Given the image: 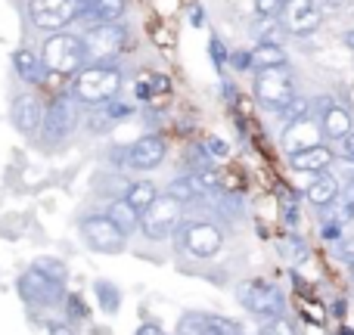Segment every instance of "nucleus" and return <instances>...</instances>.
Listing matches in <instances>:
<instances>
[{"mask_svg": "<svg viewBox=\"0 0 354 335\" xmlns=\"http://www.w3.org/2000/svg\"><path fill=\"white\" fill-rule=\"evenodd\" d=\"M122 87H124V75L115 62L112 66H84L81 72H75L68 78V93L84 109H93V106H103L109 99H115L122 93Z\"/></svg>", "mask_w": 354, "mask_h": 335, "instance_id": "f257e3e1", "label": "nucleus"}, {"mask_svg": "<svg viewBox=\"0 0 354 335\" xmlns=\"http://www.w3.org/2000/svg\"><path fill=\"white\" fill-rule=\"evenodd\" d=\"M41 59H44V68H47V78L53 81L72 78L75 72H81L87 66L81 35H75V31H53V35H47V41L41 47Z\"/></svg>", "mask_w": 354, "mask_h": 335, "instance_id": "f03ea898", "label": "nucleus"}, {"mask_svg": "<svg viewBox=\"0 0 354 335\" xmlns=\"http://www.w3.org/2000/svg\"><path fill=\"white\" fill-rule=\"evenodd\" d=\"M81 44H84L87 66H112L131 47V31L122 22L91 25V28L81 31Z\"/></svg>", "mask_w": 354, "mask_h": 335, "instance_id": "7ed1b4c3", "label": "nucleus"}, {"mask_svg": "<svg viewBox=\"0 0 354 335\" xmlns=\"http://www.w3.org/2000/svg\"><path fill=\"white\" fill-rule=\"evenodd\" d=\"M174 249H183L187 255L208 261V258L221 255L224 249V227L218 220H180L171 236Z\"/></svg>", "mask_w": 354, "mask_h": 335, "instance_id": "20e7f679", "label": "nucleus"}, {"mask_svg": "<svg viewBox=\"0 0 354 335\" xmlns=\"http://www.w3.org/2000/svg\"><path fill=\"white\" fill-rule=\"evenodd\" d=\"M78 99L72 93H62V97H53L47 106H44V122H41V140L47 149H56L62 143L72 140V134L78 131V118H81V109H78Z\"/></svg>", "mask_w": 354, "mask_h": 335, "instance_id": "39448f33", "label": "nucleus"}, {"mask_svg": "<svg viewBox=\"0 0 354 335\" xmlns=\"http://www.w3.org/2000/svg\"><path fill=\"white\" fill-rule=\"evenodd\" d=\"M236 301L243 305V311H249L252 317H258L261 323L286 314V298L283 292L268 280H243L236 286Z\"/></svg>", "mask_w": 354, "mask_h": 335, "instance_id": "423d86ee", "label": "nucleus"}, {"mask_svg": "<svg viewBox=\"0 0 354 335\" xmlns=\"http://www.w3.org/2000/svg\"><path fill=\"white\" fill-rule=\"evenodd\" d=\"M183 202H177L171 193H159L153 199V205L140 214V233L149 242H165L174 236L177 224L183 220Z\"/></svg>", "mask_w": 354, "mask_h": 335, "instance_id": "0eeeda50", "label": "nucleus"}, {"mask_svg": "<svg viewBox=\"0 0 354 335\" xmlns=\"http://www.w3.org/2000/svg\"><path fill=\"white\" fill-rule=\"evenodd\" d=\"M78 233H81V242L91 251H97V255H122L128 249V236L106 218V211L84 214L78 220Z\"/></svg>", "mask_w": 354, "mask_h": 335, "instance_id": "6e6552de", "label": "nucleus"}, {"mask_svg": "<svg viewBox=\"0 0 354 335\" xmlns=\"http://www.w3.org/2000/svg\"><path fill=\"white\" fill-rule=\"evenodd\" d=\"M292 97H295V78L289 72V66L255 72V99L268 112H280Z\"/></svg>", "mask_w": 354, "mask_h": 335, "instance_id": "1a4fd4ad", "label": "nucleus"}, {"mask_svg": "<svg viewBox=\"0 0 354 335\" xmlns=\"http://www.w3.org/2000/svg\"><path fill=\"white\" fill-rule=\"evenodd\" d=\"M16 292L19 298L25 301V305L31 307H53V305H62V298H66V283H56L50 280V276H44L41 270L28 267L22 276L16 280Z\"/></svg>", "mask_w": 354, "mask_h": 335, "instance_id": "9d476101", "label": "nucleus"}, {"mask_svg": "<svg viewBox=\"0 0 354 335\" xmlns=\"http://www.w3.org/2000/svg\"><path fill=\"white\" fill-rule=\"evenodd\" d=\"M280 22L292 37H311L324 25V10L317 6V0H283Z\"/></svg>", "mask_w": 354, "mask_h": 335, "instance_id": "9b49d317", "label": "nucleus"}, {"mask_svg": "<svg viewBox=\"0 0 354 335\" xmlns=\"http://www.w3.org/2000/svg\"><path fill=\"white\" fill-rule=\"evenodd\" d=\"M314 112H317V122H320V131H324V140L330 143H339L342 137H348L354 131V118H351V109L342 103H336L333 97H317L311 99Z\"/></svg>", "mask_w": 354, "mask_h": 335, "instance_id": "f8f14e48", "label": "nucleus"}, {"mask_svg": "<svg viewBox=\"0 0 354 335\" xmlns=\"http://www.w3.org/2000/svg\"><path fill=\"white\" fill-rule=\"evenodd\" d=\"M168 159V143L162 134H143L128 146V168L134 171H156Z\"/></svg>", "mask_w": 354, "mask_h": 335, "instance_id": "ddd939ff", "label": "nucleus"}, {"mask_svg": "<svg viewBox=\"0 0 354 335\" xmlns=\"http://www.w3.org/2000/svg\"><path fill=\"white\" fill-rule=\"evenodd\" d=\"M124 12H128V0H78V16H75V22L84 31V28H91V25L122 22Z\"/></svg>", "mask_w": 354, "mask_h": 335, "instance_id": "4468645a", "label": "nucleus"}, {"mask_svg": "<svg viewBox=\"0 0 354 335\" xmlns=\"http://www.w3.org/2000/svg\"><path fill=\"white\" fill-rule=\"evenodd\" d=\"M10 122L22 137H35L44 122V103L35 93H19L10 106Z\"/></svg>", "mask_w": 354, "mask_h": 335, "instance_id": "2eb2a0df", "label": "nucleus"}, {"mask_svg": "<svg viewBox=\"0 0 354 335\" xmlns=\"http://www.w3.org/2000/svg\"><path fill=\"white\" fill-rule=\"evenodd\" d=\"M336 165V153H333L330 143H314V146H305L299 153H289V168L295 174H320V171H330Z\"/></svg>", "mask_w": 354, "mask_h": 335, "instance_id": "dca6fc26", "label": "nucleus"}, {"mask_svg": "<svg viewBox=\"0 0 354 335\" xmlns=\"http://www.w3.org/2000/svg\"><path fill=\"white\" fill-rule=\"evenodd\" d=\"M342 195V180H339L336 171H320V174H314V180L305 186V199L308 205H314L320 211V208L333 205V202Z\"/></svg>", "mask_w": 354, "mask_h": 335, "instance_id": "f3484780", "label": "nucleus"}, {"mask_svg": "<svg viewBox=\"0 0 354 335\" xmlns=\"http://www.w3.org/2000/svg\"><path fill=\"white\" fill-rule=\"evenodd\" d=\"M314 143H324V131H320V122L314 115L301 118V122L289 124L283 131V146H286V155L289 153H299L305 146H314Z\"/></svg>", "mask_w": 354, "mask_h": 335, "instance_id": "a211bd4d", "label": "nucleus"}, {"mask_svg": "<svg viewBox=\"0 0 354 335\" xmlns=\"http://www.w3.org/2000/svg\"><path fill=\"white\" fill-rule=\"evenodd\" d=\"M75 16H78V0H68V3L56 6V10L31 12V25L47 31V35H53V31H66L68 25H75Z\"/></svg>", "mask_w": 354, "mask_h": 335, "instance_id": "6ab92c4d", "label": "nucleus"}, {"mask_svg": "<svg viewBox=\"0 0 354 335\" xmlns=\"http://www.w3.org/2000/svg\"><path fill=\"white\" fill-rule=\"evenodd\" d=\"M12 68H16V75L25 84H44V78H47L41 53H35L31 47H19L16 53H12Z\"/></svg>", "mask_w": 354, "mask_h": 335, "instance_id": "aec40b11", "label": "nucleus"}, {"mask_svg": "<svg viewBox=\"0 0 354 335\" xmlns=\"http://www.w3.org/2000/svg\"><path fill=\"white\" fill-rule=\"evenodd\" d=\"M249 53H252V72H268V68H286L289 66V56H286V47H283V44L258 41Z\"/></svg>", "mask_w": 354, "mask_h": 335, "instance_id": "412c9836", "label": "nucleus"}, {"mask_svg": "<svg viewBox=\"0 0 354 335\" xmlns=\"http://www.w3.org/2000/svg\"><path fill=\"white\" fill-rule=\"evenodd\" d=\"M106 218H109L128 239L140 230V211H137V208H131L122 195H118V199H109V205H106Z\"/></svg>", "mask_w": 354, "mask_h": 335, "instance_id": "4be33fe9", "label": "nucleus"}, {"mask_svg": "<svg viewBox=\"0 0 354 335\" xmlns=\"http://www.w3.org/2000/svg\"><path fill=\"white\" fill-rule=\"evenodd\" d=\"M159 195V189L153 186L149 180H131L128 186H124V193H122V199L128 202L131 208H137V211H147L149 205H153V199Z\"/></svg>", "mask_w": 354, "mask_h": 335, "instance_id": "5701e85b", "label": "nucleus"}, {"mask_svg": "<svg viewBox=\"0 0 354 335\" xmlns=\"http://www.w3.org/2000/svg\"><path fill=\"white\" fill-rule=\"evenodd\" d=\"M168 93H171V78L162 72H149L137 81V97H140L143 103H149L153 97H168Z\"/></svg>", "mask_w": 354, "mask_h": 335, "instance_id": "b1692460", "label": "nucleus"}, {"mask_svg": "<svg viewBox=\"0 0 354 335\" xmlns=\"http://www.w3.org/2000/svg\"><path fill=\"white\" fill-rule=\"evenodd\" d=\"M177 335H218L212 329V320L202 311H187L177 317Z\"/></svg>", "mask_w": 354, "mask_h": 335, "instance_id": "393cba45", "label": "nucleus"}, {"mask_svg": "<svg viewBox=\"0 0 354 335\" xmlns=\"http://www.w3.org/2000/svg\"><path fill=\"white\" fill-rule=\"evenodd\" d=\"M165 193H171L177 202H183V205H193V202L205 199V193H202V186H199V183H196L189 174L174 177V180L168 183V189H165Z\"/></svg>", "mask_w": 354, "mask_h": 335, "instance_id": "a878e982", "label": "nucleus"}, {"mask_svg": "<svg viewBox=\"0 0 354 335\" xmlns=\"http://www.w3.org/2000/svg\"><path fill=\"white\" fill-rule=\"evenodd\" d=\"M277 115L283 118V124H295V122H301V118H308V115H314V106H311V97H301V93H295L292 99H289L286 106H283Z\"/></svg>", "mask_w": 354, "mask_h": 335, "instance_id": "bb28decb", "label": "nucleus"}, {"mask_svg": "<svg viewBox=\"0 0 354 335\" xmlns=\"http://www.w3.org/2000/svg\"><path fill=\"white\" fill-rule=\"evenodd\" d=\"M93 292H97V301L106 314H118V307H122V289H118L115 283L97 280L93 283Z\"/></svg>", "mask_w": 354, "mask_h": 335, "instance_id": "cd10ccee", "label": "nucleus"}, {"mask_svg": "<svg viewBox=\"0 0 354 335\" xmlns=\"http://www.w3.org/2000/svg\"><path fill=\"white\" fill-rule=\"evenodd\" d=\"M31 267L35 270H41L44 276H50V280H56V283H66L68 280V267H66V261H59V258H35L31 261Z\"/></svg>", "mask_w": 354, "mask_h": 335, "instance_id": "c85d7f7f", "label": "nucleus"}, {"mask_svg": "<svg viewBox=\"0 0 354 335\" xmlns=\"http://www.w3.org/2000/svg\"><path fill=\"white\" fill-rule=\"evenodd\" d=\"M93 109H100V115L106 118V122H124V118H131L137 112V106L134 103H122V99H109V103H103V106H93Z\"/></svg>", "mask_w": 354, "mask_h": 335, "instance_id": "c756f323", "label": "nucleus"}, {"mask_svg": "<svg viewBox=\"0 0 354 335\" xmlns=\"http://www.w3.org/2000/svg\"><path fill=\"white\" fill-rule=\"evenodd\" d=\"M62 307H66V320L68 323H84L87 317H91V311H87V305H84V298L81 295H66L62 298Z\"/></svg>", "mask_w": 354, "mask_h": 335, "instance_id": "7c9ffc66", "label": "nucleus"}, {"mask_svg": "<svg viewBox=\"0 0 354 335\" xmlns=\"http://www.w3.org/2000/svg\"><path fill=\"white\" fill-rule=\"evenodd\" d=\"M261 332H264V335H299V329H295V323H292V320L286 317V314H283V317H274V320H268Z\"/></svg>", "mask_w": 354, "mask_h": 335, "instance_id": "2f4dec72", "label": "nucleus"}, {"mask_svg": "<svg viewBox=\"0 0 354 335\" xmlns=\"http://www.w3.org/2000/svg\"><path fill=\"white\" fill-rule=\"evenodd\" d=\"M283 10V0H255V16L258 19H277Z\"/></svg>", "mask_w": 354, "mask_h": 335, "instance_id": "473e14b6", "label": "nucleus"}, {"mask_svg": "<svg viewBox=\"0 0 354 335\" xmlns=\"http://www.w3.org/2000/svg\"><path fill=\"white\" fill-rule=\"evenodd\" d=\"M202 146L208 149V155H212V159H224V155H230V146H227L221 137H214V134H208L205 140H202Z\"/></svg>", "mask_w": 354, "mask_h": 335, "instance_id": "72a5a7b5", "label": "nucleus"}, {"mask_svg": "<svg viewBox=\"0 0 354 335\" xmlns=\"http://www.w3.org/2000/svg\"><path fill=\"white\" fill-rule=\"evenodd\" d=\"M342 220H336V218H330V220H324V227H320V236L324 239H330V242H336V239H342Z\"/></svg>", "mask_w": 354, "mask_h": 335, "instance_id": "f704fd0d", "label": "nucleus"}, {"mask_svg": "<svg viewBox=\"0 0 354 335\" xmlns=\"http://www.w3.org/2000/svg\"><path fill=\"white\" fill-rule=\"evenodd\" d=\"M208 50H212V59H214V66H218V68H224V62L230 59V56H227V50L221 47V37H212V44H208Z\"/></svg>", "mask_w": 354, "mask_h": 335, "instance_id": "c9c22d12", "label": "nucleus"}, {"mask_svg": "<svg viewBox=\"0 0 354 335\" xmlns=\"http://www.w3.org/2000/svg\"><path fill=\"white\" fill-rule=\"evenodd\" d=\"M47 335H75V326L68 323V320H50Z\"/></svg>", "mask_w": 354, "mask_h": 335, "instance_id": "e433bc0d", "label": "nucleus"}, {"mask_svg": "<svg viewBox=\"0 0 354 335\" xmlns=\"http://www.w3.org/2000/svg\"><path fill=\"white\" fill-rule=\"evenodd\" d=\"M227 62H230L233 68H239V72H252V53H233Z\"/></svg>", "mask_w": 354, "mask_h": 335, "instance_id": "4c0bfd02", "label": "nucleus"}, {"mask_svg": "<svg viewBox=\"0 0 354 335\" xmlns=\"http://www.w3.org/2000/svg\"><path fill=\"white\" fill-rule=\"evenodd\" d=\"M317 6L324 12H342V10H348L351 6V0H317Z\"/></svg>", "mask_w": 354, "mask_h": 335, "instance_id": "58836bf2", "label": "nucleus"}, {"mask_svg": "<svg viewBox=\"0 0 354 335\" xmlns=\"http://www.w3.org/2000/svg\"><path fill=\"white\" fill-rule=\"evenodd\" d=\"M339 149H342V159L354 162V131L348 137H342V140H339Z\"/></svg>", "mask_w": 354, "mask_h": 335, "instance_id": "ea45409f", "label": "nucleus"}, {"mask_svg": "<svg viewBox=\"0 0 354 335\" xmlns=\"http://www.w3.org/2000/svg\"><path fill=\"white\" fill-rule=\"evenodd\" d=\"M342 202H345V208H348V214L354 218V180L345 183V189H342Z\"/></svg>", "mask_w": 354, "mask_h": 335, "instance_id": "a19ab883", "label": "nucleus"}, {"mask_svg": "<svg viewBox=\"0 0 354 335\" xmlns=\"http://www.w3.org/2000/svg\"><path fill=\"white\" fill-rule=\"evenodd\" d=\"M134 335H168V332L162 329L159 323H140V326H137V332H134Z\"/></svg>", "mask_w": 354, "mask_h": 335, "instance_id": "79ce46f5", "label": "nucleus"}, {"mask_svg": "<svg viewBox=\"0 0 354 335\" xmlns=\"http://www.w3.org/2000/svg\"><path fill=\"white\" fill-rule=\"evenodd\" d=\"M342 44H345L348 50H354V28H348V31L342 35Z\"/></svg>", "mask_w": 354, "mask_h": 335, "instance_id": "37998d69", "label": "nucleus"}, {"mask_svg": "<svg viewBox=\"0 0 354 335\" xmlns=\"http://www.w3.org/2000/svg\"><path fill=\"white\" fill-rule=\"evenodd\" d=\"M193 25L199 28V25H205V12L202 10H193Z\"/></svg>", "mask_w": 354, "mask_h": 335, "instance_id": "c03bdc74", "label": "nucleus"}, {"mask_svg": "<svg viewBox=\"0 0 354 335\" xmlns=\"http://www.w3.org/2000/svg\"><path fill=\"white\" fill-rule=\"evenodd\" d=\"M339 335H354V329H348V326H342V329H339Z\"/></svg>", "mask_w": 354, "mask_h": 335, "instance_id": "a18cd8bd", "label": "nucleus"}, {"mask_svg": "<svg viewBox=\"0 0 354 335\" xmlns=\"http://www.w3.org/2000/svg\"><path fill=\"white\" fill-rule=\"evenodd\" d=\"M348 267H351V276H354V258H351V261H348Z\"/></svg>", "mask_w": 354, "mask_h": 335, "instance_id": "49530a36", "label": "nucleus"}]
</instances>
